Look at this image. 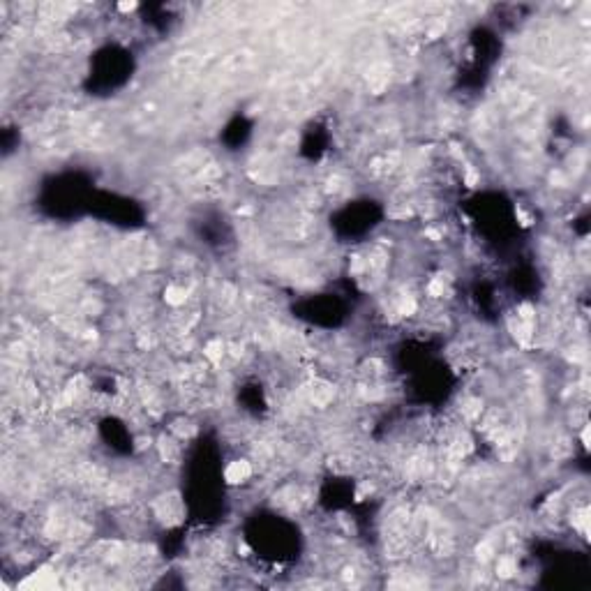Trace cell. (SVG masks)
Returning a JSON list of instances; mask_svg holds the SVG:
<instances>
[{
	"label": "cell",
	"instance_id": "6da1fadb",
	"mask_svg": "<svg viewBox=\"0 0 591 591\" xmlns=\"http://www.w3.org/2000/svg\"><path fill=\"white\" fill-rule=\"evenodd\" d=\"M250 474H252V466H250V462H245V460L231 462V464L227 466V471H224V476H227V480L231 485H238V483H242V480H247Z\"/></svg>",
	"mask_w": 591,
	"mask_h": 591
},
{
	"label": "cell",
	"instance_id": "7a4b0ae2",
	"mask_svg": "<svg viewBox=\"0 0 591 591\" xmlns=\"http://www.w3.org/2000/svg\"><path fill=\"white\" fill-rule=\"evenodd\" d=\"M159 517L167 522H178L180 520V503L176 497H162V501L157 503Z\"/></svg>",
	"mask_w": 591,
	"mask_h": 591
},
{
	"label": "cell",
	"instance_id": "3957f363",
	"mask_svg": "<svg viewBox=\"0 0 591 591\" xmlns=\"http://www.w3.org/2000/svg\"><path fill=\"white\" fill-rule=\"evenodd\" d=\"M331 400H333V386H331V383H323V381L314 383V386H312V402H314V404L326 406Z\"/></svg>",
	"mask_w": 591,
	"mask_h": 591
},
{
	"label": "cell",
	"instance_id": "277c9868",
	"mask_svg": "<svg viewBox=\"0 0 591 591\" xmlns=\"http://www.w3.org/2000/svg\"><path fill=\"white\" fill-rule=\"evenodd\" d=\"M164 298H167L169 305H182V303H185V298H187V291H185V289H180V287H169L167 293H164Z\"/></svg>",
	"mask_w": 591,
	"mask_h": 591
},
{
	"label": "cell",
	"instance_id": "5b68a950",
	"mask_svg": "<svg viewBox=\"0 0 591 591\" xmlns=\"http://www.w3.org/2000/svg\"><path fill=\"white\" fill-rule=\"evenodd\" d=\"M206 356H208L210 360H222V356H224V342L222 340H210L208 344H206Z\"/></svg>",
	"mask_w": 591,
	"mask_h": 591
},
{
	"label": "cell",
	"instance_id": "8992f818",
	"mask_svg": "<svg viewBox=\"0 0 591 591\" xmlns=\"http://www.w3.org/2000/svg\"><path fill=\"white\" fill-rule=\"evenodd\" d=\"M515 570H517V566H515V559H513V557H501V559H499L497 573L501 577H511Z\"/></svg>",
	"mask_w": 591,
	"mask_h": 591
},
{
	"label": "cell",
	"instance_id": "52a82bcc",
	"mask_svg": "<svg viewBox=\"0 0 591 591\" xmlns=\"http://www.w3.org/2000/svg\"><path fill=\"white\" fill-rule=\"evenodd\" d=\"M159 453H162V457H164L167 462H171V464L178 460V448L173 446L171 441H167V439H162V441H159Z\"/></svg>",
	"mask_w": 591,
	"mask_h": 591
},
{
	"label": "cell",
	"instance_id": "ba28073f",
	"mask_svg": "<svg viewBox=\"0 0 591 591\" xmlns=\"http://www.w3.org/2000/svg\"><path fill=\"white\" fill-rule=\"evenodd\" d=\"M397 312L404 314V317H409V314L416 312V300L411 298V296H402L400 303H397Z\"/></svg>",
	"mask_w": 591,
	"mask_h": 591
},
{
	"label": "cell",
	"instance_id": "9c48e42d",
	"mask_svg": "<svg viewBox=\"0 0 591 591\" xmlns=\"http://www.w3.org/2000/svg\"><path fill=\"white\" fill-rule=\"evenodd\" d=\"M427 291H430V296H443V277H437V279H432L430 282V287H427Z\"/></svg>",
	"mask_w": 591,
	"mask_h": 591
},
{
	"label": "cell",
	"instance_id": "30bf717a",
	"mask_svg": "<svg viewBox=\"0 0 591 591\" xmlns=\"http://www.w3.org/2000/svg\"><path fill=\"white\" fill-rule=\"evenodd\" d=\"M476 180H478V176H476V171H474V169H469V171H466V185H469V187H474V185H476Z\"/></svg>",
	"mask_w": 591,
	"mask_h": 591
},
{
	"label": "cell",
	"instance_id": "8fae6325",
	"mask_svg": "<svg viewBox=\"0 0 591 591\" xmlns=\"http://www.w3.org/2000/svg\"><path fill=\"white\" fill-rule=\"evenodd\" d=\"M134 7H136V3H134V0H130V3H120V5H118V10H120V12H132Z\"/></svg>",
	"mask_w": 591,
	"mask_h": 591
},
{
	"label": "cell",
	"instance_id": "7c38bea8",
	"mask_svg": "<svg viewBox=\"0 0 591 591\" xmlns=\"http://www.w3.org/2000/svg\"><path fill=\"white\" fill-rule=\"evenodd\" d=\"M582 441H584V448H589V425H584L582 430Z\"/></svg>",
	"mask_w": 591,
	"mask_h": 591
}]
</instances>
